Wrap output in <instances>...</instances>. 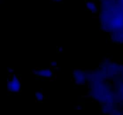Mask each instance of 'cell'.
<instances>
[{"label":"cell","mask_w":123,"mask_h":115,"mask_svg":"<svg viewBox=\"0 0 123 115\" xmlns=\"http://www.w3.org/2000/svg\"><path fill=\"white\" fill-rule=\"evenodd\" d=\"M36 75L40 77H51L54 75V73L50 69H43L37 71Z\"/></svg>","instance_id":"6da1fadb"},{"label":"cell","mask_w":123,"mask_h":115,"mask_svg":"<svg viewBox=\"0 0 123 115\" xmlns=\"http://www.w3.org/2000/svg\"><path fill=\"white\" fill-rule=\"evenodd\" d=\"M86 6H87L88 8L94 13H96L97 12V7H96V4H95L94 2H88L86 4Z\"/></svg>","instance_id":"7a4b0ae2"},{"label":"cell","mask_w":123,"mask_h":115,"mask_svg":"<svg viewBox=\"0 0 123 115\" xmlns=\"http://www.w3.org/2000/svg\"><path fill=\"white\" fill-rule=\"evenodd\" d=\"M36 97H37V99H38V101H40L43 99V95H42V93H40V92H36Z\"/></svg>","instance_id":"3957f363"},{"label":"cell","mask_w":123,"mask_h":115,"mask_svg":"<svg viewBox=\"0 0 123 115\" xmlns=\"http://www.w3.org/2000/svg\"><path fill=\"white\" fill-rule=\"evenodd\" d=\"M50 63V65L52 66L53 67H55V65H56V62H55V61H51Z\"/></svg>","instance_id":"277c9868"},{"label":"cell","mask_w":123,"mask_h":115,"mask_svg":"<svg viewBox=\"0 0 123 115\" xmlns=\"http://www.w3.org/2000/svg\"><path fill=\"white\" fill-rule=\"evenodd\" d=\"M13 71H14V69H12V68H9V69H8V71L9 72V73H12V72H13Z\"/></svg>","instance_id":"5b68a950"},{"label":"cell","mask_w":123,"mask_h":115,"mask_svg":"<svg viewBox=\"0 0 123 115\" xmlns=\"http://www.w3.org/2000/svg\"><path fill=\"white\" fill-rule=\"evenodd\" d=\"M32 73H33V74H37V71H32Z\"/></svg>","instance_id":"8992f818"},{"label":"cell","mask_w":123,"mask_h":115,"mask_svg":"<svg viewBox=\"0 0 123 115\" xmlns=\"http://www.w3.org/2000/svg\"><path fill=\"white\" fill-rule=\"evenodd\" d=\"M59 50H60V51H62V47H60Z\"/></svg>","instance_id":"52a82bcc"},{"label":"cell","mask_w":123,"mask_h":115,"mask_svg":"<svg viewBox=\"0 0 123 115\" xmlns=\"http://www.w3.org/2000/svg\"><path fill=\"white\" fill-rule=\"evenodd\" d=\"M55 69H59V68H58V67H55Z\"/></svg>","instance_id":"ba28073f"}]
</instances>
